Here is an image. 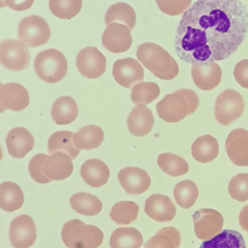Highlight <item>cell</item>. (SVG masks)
I'll list each match as a JSON object with an SVG mask.
<instances>
[{
	"label": "cell",
	"mask_w": 248,
	"mask_h": 248,
	"mask_svg": "<svg viewBox=\"0 0 248 248\" xmlns=\"http://www.w3.org/2000/svg\"><path fill=\"white\" fill-rule=\"evenodd\" d=\"M248 29V12L237 0H200L186 10L176 31L178 57L191 64L222 61L241 45Z\"/></svg>",
	"instance_id": "cell-1"
},
{
	"label": "cell",
	"mask_w": 248,
	"mask_h": 248,
	"mask_svg": "<svg viewBox=\"0 0 248 248\" xmlns=\"http://www.w3.org/2000/svg\"><path fill=\"white\" fill-rule=\"evenodd\" d=\"M137 57L156 77L166 80L174 79L179 74V65L174 58L162 46L151 42L140 45Z\"/></svg>",
	"instance_id": "cell-2"
},
{
	"label": "cell",
	"mask_w": 248,
	"mask_h": 248,
	"mask_svg": "<svg viewBox=\"0 0 248 248\" xmlns=\"http://www.w3.org/2000/svg\"><path fill=\"white\" fill-rule=\"evenodd\" d=\"M199 99L193 90L182 89L166 95L156 105L159 117L169 123H177L193 113Z\"/></svg>",
	"instance_id": "cell-3"
},
{
	"label": "cell",
	"mask_w": 248,
	"mask_h": 248,
	"mask_svg": "<svg viewBox=\"0 0 248 248\" xmlns=\"http://www.w3.org/2000/svg\"><path fill=\"white\" fill-rule=\"evenodd\" d=\"M62 238L68 248H97L103 242L104 234L97 227L75 219L63 225Z\"/></svg>",
	"instance_id": "cell-4"
},
{
	"label": "cell",
	"mask_w": 248,
	"mask_h": 248,
	"mask_svg": "<svg viewBox=\"0 0 248 248\" xmlns=\"http://www.w3.org/2000/svg\"><path fill=\"white\" fill-rule=\"evenodd\" d=\"M34 67L39 78L46 82L53 83L61 81L66 75L68 63L61 51L49 48L37 55Z\"/></svg>",
	"instance_id": "cell-5"
},
{
	"label": "cell",
	"mask_w": 248,
	"mask_h": 248,
	"mask_svg": "<svg viewBox=\"0 0 248 248\" xmlns=\"http://www.w3.org/2000/svg\"><path fill=\"white\" fill-rule=\"evenodd\" d=\"M245 103L237 91L227 89L217 97L215 105V116L221 125L228 126L243 114Z\"/></svg>",
	"instance_id": "cell-6"
},
{
	"label": "cell",
	"mask_w": 248,
	"mask_h": 248,
	"mask_svg": "<svg viewBox=\"0 0 248 248\" xmlns=\"http://www.w3.org/2000/svg\"><path fill=\"white\" fill-rule=\"evenodd\" d=\"M17 34L19 40L25 45L37 47L47 43L51 36V30L43 18L32 15L21 20Z\"/></svg>",
	"instance_id": "cell-7"
},
{
	"label": "cell",
	"mask_w": 248,
	"mask_h": 248,
	"mask_svg": "<svg viewBox=\"0 0 248 248\" xmlns=\"http://www.w3.org/2000/svg\"><path fill=\"white\" fill-rule=\"evenodd\" d=\"M194 231L197 237L208 240L221 232L224 218L222 215L215 209L203 208L193 215Z\"/></svg>",
	"instance_id": "cell-8"
},
{
	"label": "cell",
	"mask_w": 248,
	"mask_h": 248,
	"mask_svg": "<svg viewBox=\"0 0 248 248\" xmlns=\"http://www.w3.org/2000/svg\"><path fill=\"white\" fill-rule=\"evenodd\" d=\"M30 55L26 46L21 41L7 39L0 45V62L7 68L19 71L28 67Z\"/></svg>",
	"instance_id": "cell-9"
},
{
	"label": "cell",
	"mask_w": 248,
	"mask_h": 248,
	"mask_svg": "<svg viewBox=\"0 0 248 248\" xmlns=\"http://www.w3.org/2000/svg\"><path fill=\"white\" fill-rule=\"evenodd\" d=\"M76 64L82 75L89 78H96L105 72L107 60L97 48L87 46L78 53Z\"/></svg>",
	"instance_id": "cell-10"
},
{
	"label": "cell",
	"mask_w": 248,
	"mask_h": 248,
	"mask_svg": "<svg viewBox=\"0 0 248 248\" xmlns=\"http://www.w3.org/2000/svg\"><path fill=\"white\" fill-rule=\"evenodd\" d=\"M112 75L120 85L131 89L144 79V69L136 59L126 58L116 61L113 65Z\"/></svg>",
	"instance_id": "cell-11"
},
{
	"label": "cell",
	"mask_w": 248,
	"mask_h": 248,
	"mask_svg": "<svg viewBox=\"0 0 248 248\" xmlns=\"http://www.w3.org/2000/svg\"><path fill=\"white\" fill-rule=\"evenodd\" d=\"M11 244L15 248H28L36 238V229L33 220L22 215L13 219L9 229Z\"/></svg>",
	"instance_id": "cell-12"
},
{
	"label": "cell",
	"mask_w": 248,
	"mask_h": 248,
	"mask_svg": "<svg viewBox=\"0 0 248 248\" xmlns=\"http://www.w3.org/2000/svg\"><path fill=\"white\" fill-rule=\"evenodd\" d=\"M130 31L126 26L119 23L108 25L102 34V41L104 46L114 53L126 51L130 48L133 42Z\"/></svg>",
	"instance_id": "cell-13"
},
{
	"label": "cell",
	"mask_w": 248,
	"mask_h": 248,
	"mask_svg": "<svg viewBox=\"0 0 248 248\" xmlns=\"http://www.w3.org/2000/svg\"><path fill=\"white\" fill-rule=\"evenodd\" d=\"M225 149L234 164L248 166V131L240 128L232 130L226 140Z\"/></svg>",
	"instance_id": "cell-14"
},
{
	"label": "cell",
	"mask_w": 248,
	"mask_h": 248,
	"mask_svg": "<svg viewBox=\"0 0 248 248\" xmlns=\"http://www.w3.org/2000/svg\"><path fill=\"white\" fill-rule=\"evenodd\" d=\"M119 182L125 191L130 195L141 194L147 190L151 178L144 170L136 167L122 169L118 175Z\"/></svg>",
	"instance_id": "cell-15"
},
{
	"label": "cell",
	"mask_w": 248,
	"mask_h": 248,
	"mask_svg": "<svg viewBox=\"0 0 248 248\" xmlns=\"http://www.w3.org/2000/svg\"><path fill=\"white\" fill-rule=\"evenodd\" d=\"M0 102L1 110L9 109L20 111L29 104L30 96L22 85L10 82L0 85Z\"/></svg>",
	"instance_id": "cell-16"
},
{
	"label": "cell",
	"mask_w": 248,
	"mask_h": 248,
	"mask_svg": "<svg viewBox=\"0 0 248 248\" xmlns=\"http://www.w3.org/2000/svg\"><path fill=\"white\" fill-rule=\"evenodd\" d=\"M144 211L150 218L163 222L172 220L176 215V208L168 196L156 194L146 199Z\"/></svg>",
	"instance_id": "cell-17"
},
{
	"label": "cell",
	"mask_w": 248,
	"mask_h": 248,
	"mask_svg": "<svg viewBox=\"0 0 248 248\" xmlns=\"http://www.w3.org/2000/svg\"><path fill=\"white\" fill-rule=\"evenodd\" d=\"M191 76L195 85L203 91L211 90L218 86L222 77L220 66L215 62L193 64Z\"/></svg>",
	"instance_id": "cell-18"
},
{
	"label": "cell",
	"mask_w": 248,
	"mask_h": 248,
	"mask_svg": "<svg viewBox=\"0 0 248 248\" xmlns=\"http://www.w3.org/2000/svg\"><path fill=\"white\" fill-rule=\"evenodd\" d=\"M5 142L11 155L15 158H22L32 149L34 140L27 129L16 127L7 134Z\"/></svg>",
	"instance_id": "cell-19"
},
{
	"label": "cell",
	"mask_w": 248,
	"mask_h": 248,
	"mask_svg": "<svg viewBox=\"0 0 248 248\" xmlns=\"http://www.w3.org/2000/svg\"><path fill=\"white\" fill-rule=\"evenodd\" d=\"M154 122L152 111L145 105L136 106L127 118L129 132L133 135L138 137L147 135L152 130Z\"/></svg>",
	"instance_id": "cell-20"
},
{
	"label": "cell",
	"mask_w": 248,
	"mask_h": 248,
	"mask_svg": "<svg viewBox=\"0 0 248 248\" xmlns=\"http://www.w3.org/2000/svg\"><path fill=\"white\" fill-rule=\"evenodd\" d=\"M73 169L71 158L61 152L49 156L44 165V173L51 181L62 180L68 178L72 174Z\"/></svg>",
	"instance_id": "cell-21"
},
{
	"label": "cell",
	"mask_w": 248,
	"mask_h": 248,
	"mask_svg": "<svg viewBox=\"0 0 248 248\" xmlns=\"http://www.w3.org/2000/svg\"><path fill=\"white\" fill-rule=\"evenodd\" d=\"M80 175L87 184L93 187H99L108 182L110 170L103 161L93 158L83 164L80 169Z\"/></svg>",
	"instance_id": "cell-22"
},
{
	"label": "cell",
	"mask_w": 248,
	"mask_h": 248,
	"mask_svg": "<svg viewBox=\"0 0 248 248\" xmlns=\"http://www.w3.org/2000/svg\"><path fill=\"white\" fill-rule=\"evenodd\" d=\"M78 113L75 100L68 96L57 98L53 103L51 113L55 122L59 125L68 124L77 118Z\"/></svg>",
	"instance_id": "cell-23"
},
{
	"label": "cell",
	"mask_w": 248,
	"mask_h": 248,
	"mask_svg": "<svg viewBox=\"0 0 248 248\" xmlns=\"http://www.w3.org/2000/svg\"><path fill=\"white\" fill-rule=\"evenodd\" d=\"M191 153L194 159L202 163L213 161L219 154L217 140L209 135L198 138L191 146Z\"/></svg>",
	"instance_id": "cell-24"
},
{
	"label": "cell",
	"mask_w": 248,
	"mask_h": 248,
	"mask_svg": "<svg viewBox=\"0 0 248 248\" xmlns=\"http://www.w3.org/2000/svg\"><path fill=\"white\" fill-rule=\"evenodd\" d=\"M73 136L74 133L69 131L54 133L48 140V153L52 155L57 151H62L68 155L71 159L75 158L80 150L75 145Z\"/></svg>",
	"instance_id": "cell-25"
},
{
	"label": "cell",
	"mask_w": 248,
	"mask_h": 248,
	"mask_svg": "<svg viewBox=\"0 0 248 248\" xmlns=\"http://www.w3.org/2000/svg\"><path fill=\"white\" fill-rule=\"evenodd\" d=\"M104 138L102 128L92 124L82 127L75 133L74 142L80 150H91L99 147Z\"/></svg>",
	"instance_id": "cell-26"
},
{
	"label": "cell",
	"mask_w": 248,
	"mask_h": 248,
	"mask_svg": "<svg viewBox=\"0 0 248 248\" xmlns=\"http://www.w3.org/2000/svg\"><path fill=\"white\" fill-rule=\"evenodd\" d=\"M143 243L141 233L133 227L116 229L112 232L109 242L111 248H140Z\"/></svg>",
	"instance_id": "cell-27"
},
{
	"label": "cell",
	"mask_w": 248,
	"mask_h": 248,
	"mask_svg": "<svg viewBox=\"0 0 248 248\" xmlns=\"http://www.w3.org/2000/svg\"><path fill=\"white\" fill-rule=\"evenodd\" d=\"M24 194L16 183L5 182L0 185V206L7 212L20 209L24 202Z\"/></svg>",
	"instance_id": "cell-28"
},
{
	"label": "cell",
	"mask_w": 248,
	"mask_h": 248,
	"mask_svg": "<svg viewBox=\"0 0 248 248\" xmlns=\"http://www.w3.org/2000/svg\"><path fill=\"white\" fill-rule=\"evenodd\" d=\"M107 25L119 23L126 26L132 30L136 22V15L134 9L124 2H117L111 5L105 16Z\"/></svg>",
	"instance_id": "cell-29"
},
{
	"label": "cell",
	"mask_w": 248,
	"mask_h": 248,
	"mask_svg": "<svg viewBox=\"0 0 248 248\" xmlns=\"http://www.w3.org/2000/svg\"><path fill=\"white\" fill-rule=\"evenodd\" d=\"M200 248H247L239 232L226 229L211 239L203 241Z\"/></svg>",
	"instance_id": "cell-30"
},
{
	"label": "cell",
	"mask_w": 248,
	"mask_h": 248,
	"mask_svg": "<svg viewBox=\"0 0 248 248\" xmlns=\"http://www.w3.org/2000/svg\"><path fill=\"white\" fill-rule=\"evenodd\" d=\"M72 208L77 213L86 216H94L99 213L103 205L95 196L86 192H78L70 198Z\"/></svg>",
	"instance_id": "cell-31"
},
{
	"label": "cell",
	"mask_w": 248,
	"mask_h": 248,
	"mask_svg": "<svg viewBox=\"0 0 248 248\" xmlns=\"http://www.w3.org/2000/svg\"><path fill=\"white\" fill-rule=\"evenodd\" d=\"M181 234L174 227H167L159 230L144 245V248H179Z\"/></svg>",
	"instance_id": "cell-32"
},
{
	"label": "cell",
	"mask_w": 248,
	"mask_h": 248,
	"mask_svg": "<svg viewBox=\"0 0 248 248\" xmlns=\"http://www.w3.org/2000/svg\"><path fill=\"white\" fill-rule=\"evenodd\" d=\"M199 191L196 184L189 180L182 181L174 187L173 195L177 203L184 209H188L195 203Z\"/></svg>",
	"instance_id": "cell-33"
},
{
	"label": "cell",
	"mask_w": 248,
	"mask_h": 248,
	"mask_svg": "<svg viewBox=\"0 0 248 248\" xmlns=\"http://www.w3.org/2000/svg\"><path fill=\"white\" fill-rule=\"evenodd\" d=\"M157 162L165 173L174 177L183 175L189 170L188 163L186 160L172 153H165L159 155Z\"/></svg>",
	"instance_id": "cell-34"
},
{
	"label": "cell",
	"mask_w": 248,
	"mask_h": 248,
	"mask_svg": "<svg viewBox=\"0 0 248 248\" xmlns=\"http://www.w3.org/2000/svg\"><path fill=\"white\" fill-rule=\"evenodd\" d=\"M139 206L132 201H121L115 203L110 212L111 219L119 225L129 224L138 215Z\"/></svg>",
	"instance_id": "cell-35"
},
{
	"label": "cell",
	"mask_w": 248,
	"mask_h": 248,
	"mask_svg": "<svg viewBox=\"0 0 248 248\" xmlns=\"http://www.w3.org/2000/svg\"><path fill=\"white\" fill-rule=\"evenodd\" d=\"M160 93V89L158 84L153 82H143L133 88L131 99L136 105H146L155 100Z\"/></svg>",
	"instance_id": "cell-36"
},
{
	"label": "cell",
	"mask_w": 248,
	"mask_h": 248,
	"mask_svg": "<svg viewBox=\"0 0 248 248\" xmlns=\"http://www.w3.org/2000/svg\"><path fill=\"white\" fill-rule=\"evenodd\" d=\"M81 0H51L49 5L52 13L62 19H70L79 12L82 5Z\"/></svg>",
	"instance_id": "cell-37"
},
{
	"label": "cell",
	"mask_w": 248,
	"mask_h": 248,
	"mask_svg": "<svg viewBox=\"0 0 248 248\" xmlns=\"http://www.w3.org/2000/svg\"><path fill=\"white\" fill-rule=\"evenodd\" d=\"M231 197L239 202L248 200V173H241L232 178L228 186Z\"/></svg>",
	"instance_id": "cell-38"
},
{
	"label": "cell",
	"mask_w": 248,
	"mask_h": 248,
	"mask_svg": "<svg viewBox=\"0 0 248 248\" xmlns=\"http://www.w3.org/2000/svg\"><path fill=\"white\" fill-rule=\"evenodd\" d=\"M49 155L39 154L34 155L29 164V170L31 177L36 182L46 184L51 181L45 174L44 165Z\"/></svg>",
	"instance_id": "cell-39"
},
{
	"label": "cell",
	"mask_w": 248,
	"mask_h": 248,
	"mask_svg": "<svg viewBox=\"0 0 248 248\" xmlns=\"http://www.w3.org/2000/svg\"><path fill=\"white\" fill-rule=\"evenodd\" d=\"M155 2L163 13L170 16L181 14L192 3L191 0H156Z\"/></svg>",
	"instance_id": "cell-40"
},
{
	"label": "cell",
	"mask_w": 248,
	"mask_h": 248,
	"mask_svg": "<svg viewBox=\"0 0 248 248\" xmlns=\"http://www.w3.org/2000/svg\"><path fill=\"white\" fill-rule=\"evenodd\" d=\"M233 75L239 84L248 89V59L241 60L236 64Z\"/></svg>",
	"instance_id": "cell-41"
},
{
	"label": "cell",
	"mask_w": 248,
	"mask_h": 248,
	"mask_svg": "<svg viewBox=\"0 0 248 248\" xmlns=\"http://www.w3.org/2000/svg\"><path fill=\"white\" fill-rule=\"evenodd\" d=\"M239 223L242 228L248 232V205L244 207L240 211Z\"/></svg>",
	"instance_id": "cell-42"
},
{
	"label": "cell",
	"mask_w": 248,
	"mask_h": 248,
	"mask_svg": "<svg viewBox=\"0 0 248 248\" xmlns=\"http://www.w3.org/2000/svg\"><path fill=\"white\" fill-rule=\"evenodd\" d=\"M6 4L11 8L16 10H23L29 8L33 1H24L22 3H17L15 1H4Z\"/></svg>",
	"instance_id": "cell-43"
}]
</instances>
